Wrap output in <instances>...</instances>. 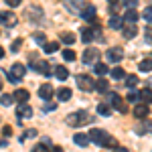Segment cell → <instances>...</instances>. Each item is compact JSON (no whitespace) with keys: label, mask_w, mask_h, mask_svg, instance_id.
Segmentation results:
<instances>
[{"label":"cell","mask_w":152,"mask_h":152,"mask_svg":"<svg viewBox=\"0 0 152 152\" xmlns=\"http://www.w3.org/2000/svg\"><path fill=\"white\" fill-rule=\"evenodd\" d=\"M89 122H94V116H89L85 110H79V112H73L67 116V124L69 126H85V124H89Z\"/></svg>","instance_id":"6da1fadb"},{"label":"cell","mask_w":152,"mask_h":152,"mask_svg":"<svg viewBox=\"0 0 152 152\" xmlns=\"http://www.w3.org/2000/svg\"><path fill=\"white\" fill-rule=\"evenodd\" d=\"M87 136H89V142H95L97 146H105L107 140H110V134H107L105 130H102V128H94Z\"/></svg>","instance_id":"7a4b0ae2"},{"label":"cell","mask_w":152,"mask_h":152,"mask_svg":"<svg viewBox=\"0 0 152 152\" xmlns=\"http://www.w3.org/2000/svg\"><path fill=\"white\" fill-rule=\"evenodd\" d=\"M24 73H26V67H24L23 63H14L10 69L6 71V75H8V79H10L12 83H18L24 77Z\"/></svg>","instance_id":"3957f363"},{"label":"cell","mask_w":152,"mask_h":152,"mask_svg":"<svg viewBox=\"0 0 152 152\" xmlns=\"http://www.w3.org/2000/svg\"><path fill=\"white\" fill-rule=\"evenodd\" d=\"M24 16H26L31 23H41V20H43V8H41L39 4H31V6H26Z\"/></svg>","instance_id":"277c9868"},{"label":"cell","mask_w":152,"mask_h":152,"mask_svg":"<svg viewBox=\"0 0 152 152\" xmlns=\"http://www.w3.org/2000/svg\"><path fill=\"white\" fill-rule=\"evenodd\" d=\"M107 99H110V107H116L120 114H126V102H124L118 94H110Z\"/></svg>","instance_id":"5b68a950"},{"label":"cell","mask_w":152,"mask_h":152,"mask_svg":"<svg viewBox=\"0 0 152 152\" xmlns=\"http://www.w3.org/2000/svg\"><path fill=\"white\" fill-rule=\"evenodd\" d=\"M75 83H77V87L83 89V91H91L94 89V81H91L89 75H75Z\"/></svg>","instance_id":"8992f818"},{"label":"cell","mask_w":152,"mask_h":152,"mask_svg":"<svg viewBox=\"0 0 152 152\" xmlns=\"http://www.w3.org/2000/svg\"><path fill=\"white\" fill-rule=\"evenodd\" d=\"M16 23H18V20H16V16H14L12 12H8V10L0 12V24H4V26H14Z\"/></svg>","instance_id":"52a82bcc"},{"label":"cell","mask_w":152,"mask_h":152,"mask_svg":"<svg viewBox=\"0 0 152 152\" xmlns=\"http://www.w3.org/2000/svg\"><path fill=\"white\" fill-rule=\"evenodd\" d=\"M122 59H124V51L120 47H114V49L107 51V61H110V63H120Z\"/></svg>","instance_id":"ba28073f"},{"label":"cell","mask_w":152,"mask_h":152,"mask_svg":"<svg viewBox=\"0 0 152 152\" xmlns=\"http://www.w3.org/2000/svg\"><path fill=\"white\" fill-rule=\"evenodd\" d=\"M33 116V107L28 104H18V107H16V118L18 120H24V118H31Z\"/></svg>","instance_id":"9c48e42d"},{"label":"cell","mask_w":152,"mask_h":152,"mask_svg":"<svg viewBox=\"0 0 152 152\" xmlns=\"http://www.w3.org/2000/svg\"><path fill=\"white\" fill-rule=\"evenodd\" d=\"M95 14H97V10H95V6H91V4H85L81 10V18L83 20H95Z\"/></svg>","instance_id":"30bf717a"},{"label":"cell","mask_w":152,"mask_h":152,"mask_svg":"<svg viewBox=\"0 0 152 152\" xmlns=\"http://www.w3.org/2000/svg\"><path fill=\"white\" fill-rule=\"evenodd\" d=\"M97 57H99V53H97L95 49H85V53H83V63H85V65L97 63Z\"/></svg>","instance_id":"8fae6325"},{"label":"cell","mask_w":152,"mask_h":152,"mask_svg":"<svg viewBox=\"0 0 152 152\" xmlns=\"http://www.w3.org/2000/svg\"><path fill=\"white\" fill-rule=\"evenodd\" d=\"M39 95H41L43 102H49V99L53 97V87H51V83H43L41 89H39Z\"/></svg>","instance_id":"7c38bea8"},{"label":"cell","mask_w":152,"mask_h":152,"mask_svg":"<svg viewBox=\"0 0 152 152\" xmlns=\"http://www.w3.org/2000/svg\"><path fill=\"white\" fill-rule=\"evenodd\" d=\"M138 99H140V102H144V105L152 104V89H150V87L140 89V91H138Z\"/></svg>","instance_id":"4fadbf2b"},{"label":"cell","mask_w":152,"mask_h":152,"mask_svg":"<svg viewBox=\"0 0 152 152\" xmlns=\"http://www.w3.org/2000/svg\"><path fill=\"white\" fill-rule=\"evenodd\" d=\"M150 114V110H148V105H144V104H140V105H136L134 107V116L138 118V120H144V118Z\"/></svg>","instance_id":"5bb4252c"},{"label":"cell","mask_w":152,"mask_h":152,"mask_svg":"<svg viewBox=\"0 0 152 152\" xmlns=\"http://www.w3.org/2000/svg\"><path fill=\"white\" fill-rule=\"evenodd\" d=\"M73 142H75L77 146L85 148V146L89 144V136H87V134H83V132H79V134H75V136H73Z\"/></svg>","instance_id":"9a60e30c"},{"label":"cell","mask_w":152,"mask_h":152,"mask_svg":"<svg viewBox=\"0 0 152 152\" xmlns=\"http://www.w3.org/2000/svg\"><path fill=\"white\" fill-rule=\"evenodd\" d=\"M122 33H124V37H126V39H134V37L138 35V28H136V24H124Z\"/></svg>","instance_id":"2e32d148"},{"label":"cell","mask_w":152,"mask_h":152,"mask_svg":"<svg viewBox=\"0 0 152 152\" xmlns=\"http://www.w3.org/2000/svg\"><path fill=\"white\" fill-rule=\"evenodd\" d=\"M12 97H14V102H18V104H26L28 91H26V89H16V91L12 94Z\"/></svg>","instance_id":"e0dca14e"},{"label":"cell","mask_w":152,"mask_h":152,"mask_svg":"<svg viewBox=\"0 0 152 152\" xmlns=\"http://www.w3.org/2000/svg\"><path fill=\"white\" fill-rule=\"evenodd\" d=\"M33 69H37V71H41V73H45V75H51L53 73V69H51V63H47V61H41V63H37Z\"/></svg>","instance_id":"ac0fdd59"},{"label":"cell","mask_w":152,"mask_h":152,"mask_svg":"<svg viewBox=\"0 0 152 152\" xmlns=\"http://www.w3.org/2000/svg\"><path fill=\"white\" fill-rule=\"evenodd\" d=\"M95 39V33L89 28V26H85V28H81V41L83 43H91Z\"/></svg>","instance_id":"d6986e66"},{"label":"cell","mask_w":152,"mask_h":152,"mask_svg":"<svg viewBox=\"0 0 152 152\" xmlns=\"http://www.w3.org/2000/svg\"><path fill=\"white\" fill-rule=\"evenodd\" d=\"M122 18H124V24H126V23H128V24H134L136 20H138V12H136V10H128L124 16H122Z\"/></svg>","instance_id":"ffe728a7"},{"label":"cell","mask_w":152,"mask_h":152,"mask_svg":"<svg viewBox=\"0 0 152 152\" xmlns=\"http://www.w3.org/2000/svg\"><path fill=\"white\" fill-rule=\"evenodd\" d=\"M71 94H73V91H71L69 87H61V89L57 91V97L61 99V102H69V99H71Z\"/></svg>","instance_id":"44dd1931"},{"label":"cell","mask_w":152,"mask_h":152,"mask_svg":"<svg viewBox=\"0 0 152 152\" xmlns=\"http://www.w3.org/2000/svg\"><path fill=\"white\" fill-rule=\"evenodd\" d=\"M110 28H124V18L122 16H112L110 18Z\"/></svg>","instance_id":"7402d4cb"},{"label":"cell","mask_w":152,"mask_h":152,"mask_svg":"<svg viewBox=\"0 0 152 152\" xmlns=\"http://www.w3.org/2000/svg\"><path fill=\"white\" fill-rule=\"evenodd\" d=\"M138 67H140L142 73H150V71H152V59H142Z\"/></svg>","instance_id":"603a6c76"},{"label":"cell","mask_w":152,"mask_h":152,"mask_svg":"<svg viewBox=\"0 0 152 152\" xmlns=\"http://www.w3.org/2000/svg\"><path fill=\"white\" fill-rule=\"evenodd\" d=\"M97 114L99 116H112V107H110V104H99L97 105Z\"/></svg>","instance_id":"cb8c5ba5"},{"label":"cell","mask_w":152,"mask_h":152,"mask_svg":"<svg viewBox=\"0 0 152 152\" xmlns=\"http://www.w3.org/2000/svg\"><path fill=\"white\" fill-rule=\"evenodd\" d=\"M94 89L105 94V91H107V81H105V79H97V81H94Z\"/></svg>","instance_id":"d4e9b609"},{"label":"cell","mask_w":152,"mask_h":152,"mask_svg":"<svg viewBox=\"0 0 152 152\" xmlns=\"http://www.w3.org/2000/svg\"><path fill=\"white\" fill-rule=\"evenodd\" d=\"M55 75H57L61 81H65V79L69 77V71L65 69V67H57V69H55Z\"/></svg>","instance_id":"484cf974"},{"label":"cell","mask_w":152,"mask_h":152,"mask_svg":"<svg viewBox=\"0 0 152 152\" xmlns=\"http://www.w3.org/2000/svg\"><path fill=\"white\" fill-rule=\"evenodd\" d=\"M110 75H112V79H124V69L122 67H114L110 71Z\"/></svg>","instance_id":"4316f807"},{"label":"cell","mask_w":152,"mask_h":152,"mask_svg":"<svg viewBox=\"0 0 152 152\" xmlns=\"http://www.w3.org/2000/svg\"><path fill=\"white\" fill-rule=\"evenodd\" d=\"M61 41H63L65 45H73V43H75V35H73V33H63V35H61Z\"/></svg>","instance_id":"83f0119b"},{"label":"cell","mask_w":152,"mask_h":152,"mask_svg":"<svg viewBox=\"0 0 152 152\" xmlns=\"http://www.w3.org/2000/svg\"><path fill=\"white\" fill-rule=\"evenodd\" d=\"M94 71L97 73V75H105V73H107V65H105V63H95Z\"/></svg>","instance_id":"f1b7e54d"},{"label":"cell","mask_w":152,"mask_h":152,"mask_svg":"<svg viewBox=\"0 0 152 152\" xmlns=\"http://www.w3.org/2000/svg\"><path fill=\"white\" fill-rule=\"evenodd\" d=\"M142 18H144L148 24H152V6H146V8H144V12H142Z\"/></svg>","instance_id":"f546056e"},{"label":"cell","mask_w":152,"mask_h":152,"mask_svg":"<svg viewBox=\"0 0 152 152\" xmlns=\"http://www.w3.org/2000/svg\"><path fill=\"white\" fill-rule=\"evenodd\" d=\"M43 51L45 53H55V51H59V43L55 41V43H47L45 47H43Z\"/></svg>","instance_id":"4dcf8cb0"},{"label":"cell","mask_w":152,"mask_h":152,"mask_svg":"<svg viewBox=\"0 0 152 152\" xmlns=\"http://www.w3.org/2000/svg\"><path fill=\"white\" fill-rule=\"evenodd\" d=\"M120 8H124V6H122V2H118V0L110 2V12H112V16H116V12L120 10Z\"/></svg>","instance_id":"1f68e13d"},{"label":"cell","mask_w":152,"mask_h":152,"mask_svg":"<svg viewBox=\"0 0 152 152\" xmlns=\"http://www.w3.org/2000/svg\"><path fill=\"white\" fill-rule=\"evenodd\" d=\"M33 39H35V41L39 43V45H43V47L47 45V37L43 35V33H35V35H33Z\"/></svg>","instance_id":"d6a6232c"},{"label":"cell","mask_w":152,"mask_h":152,"mask_svg":"<svg viewBox=\"0 0 152 152\" xmlns=\"http://www.w3.org/2000/svg\"><path fill=\"white\" fill-rule=\"evenodd\" d=\"M63 59L65 61H75V51L73 49H65L63 51Z\"/></svg>","instance_id":"836d02e7"},{"label":"cell","mask_w":152,"mask_h":152,"mask_svg":"<svg viewBox=\"0 0 152 152\" xmlns=\"http://www.w3.org/2000/svg\"><path fill=\"white\" fill-rule=\"evenodd\" d=\"M23 47V39H16V41H12L10 45V53H18V49Z\"/></svg>","instance_id":"e575fe53"},{"label":"cell","mask_w":152,"mask_h":152,"mask_svg":"<svg viewBox=\"0 0 152 152\" xmlns=\"http://www.w3.org/2000/svg\"><path fill=\"white\" fill-rule=\"evenodd\" d=\"M12 102H14V97H12L10 94H4L2 97H0V104H2V105H10Z\"/></svg>","instance_id":"d590c367"},{"label":"cell","mask_w":152,"mask_h":152,"mask_svg":"<svg viewBox=\"0 0 152 152\" xmlns=\"http://www.w3.org/2000/svg\"><path fill=\"white\" fill-rule=\"evenodd\" d=\"M136 83H138V77L136 75H126V85L128 87H136Z\"/></svg>","instance_id":"8d00e7d4"},{"label":"cell","mask_w":152,"mask_h":152,"mask_svg":"<svg viewBox=\"0 0 152 152\" xmlns=\"http://www.w3.org/2000/svg\"><path fill=\"white\" fill-rule=\"evenodd\" d=\"M31 152H51V148H47L45 144H37V146H35Z\"/></svg>","instance_id":"74e56055"},{"label":"cell","mask_w":152,"mask_h":152,"mask_svg":"<svg viewBox=\"0 0 152 152\" xmlns=\"http://www.w3.org/2000/svg\"><path fill=\"white\" fill-rule=\"evenodd\" d=\"M122 6H126L128 10H136V0H128V2H122Z\"/></svg>","instance_id":"f35d334b"},{"label":"cell","mask_w":152,"mask_h":152,"mask_svg":"<svg viewBox=\"0 0 152 152\" xmlns=\"http://www.w3.org/2000/svg\"><path fill=\"white\" fill-rule=\"evenodd\" d=\"M23 138H37V130H35V128H31V130H26V134H24Z\"/></svg>","instance_id":"ab89813d"},{"label":"cell","mask_w":152,"mask_h":152,"mask_svg":"<svg viewBox=\"0 0 152 152\" xmlns=\"http://www.w3.org/2000/svg\"><path fill=\"white\" fill-rule=\"evenodd\" d=\"M126 99L134 104V102H138V94H136V91H130V94H128V97H126Z\"/></svg>","instance_id":"60d3db41"},{"label":"cell","mask_w":152,"mask_h":152,"mask_svg":"<svg viewBox=\"0 0 152 152\" xmlns=\"http://www.w3.org/2000/svg\"><path fill=\"white\" fill-rule=\"evenodd\" d=\"M6 4L10 8H16V6H20V0H6Z\"/></svg>","instance_id":"b9f144b4"},{"label":"cell","mask_w":152,"mask_h":152,"mask_svg":"<svg viewBox=\"0 0 152 152\" xmlns=\"http://www.w3.org/2000/svg\"><path fill=\"white\" fill-rule=\"evenodd\" d=\"M2 132H4V136H10V134H12V128H10V126H4V128H2Z\"/></svg>","instance_id":"7bdbcfd3"},{"label":"cell","mask_w":152,"mask_h":152,"mask_svg":"<svg viewBox=\"0 0 152 152\" xmlns=\"http://www.w3.org/2000/svg\"><path fill=\"white\" fill-rule=\"evenodd\" d=\"M51 110H55V104H47L45 105V112H51Z\"/></svg>","instance_id":"ee69618b"},{"label":"cell","mask_w":152,"mask_h":152,"mask_svg":"<svg viewBox=\"0 0 152 152\" xmlns=\"http://www.w3.org/2000/svg\"><path fill=\"white\" fill-rule=\"evenodd\" d=\"M114 152H128V148H122V146H118V148H114Z\"/></svg>","instance_id":"f6af8a7d"},{"label":"cell","mask_w":152,"mask_h":152,"mask_svg":"<svg viewBox=\"0 0 152 152\" xmlns=\"http://www.w3.org/2000/svg\"><path fill=\"white\" fill-rule=\"evenodd\" d=\"M51 152H65V150H63L61 146H55V148H51Z\"/></svg>","instance_id":"bcb514c9"},{"label":"cell","mask_w":152,"mask_h":152,"mask_svg":"<svg viewBox=\"0 0 152 152\" xmlns=\"http://www.w3.org/2000/svg\"><path fill=\"white\" fill-rule=\"evenodd\" d=\"M2 57H4V49L0 47V59H2Z\"/></svg>","instance_id":"7dc6e473"},{"label":"cell","mask_w":152,"mask_h":152,"mask_svg":"<svg viewBox=\"0 0 152 152\" xmlns=\"http://www.w3.org/2000/svg\"><path fill=\"white\" fill-rule=\"evenodd\" d=\"M2 87H4V83H2V77H0V91H2Z\"/></svg>","instance_id":"c3c4849f"}]
</instances>
